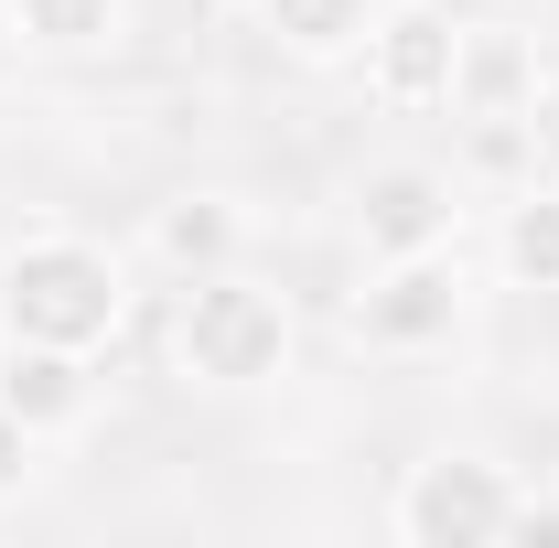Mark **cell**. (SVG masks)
Returning <instances> with one entry per match:
<instances>
[{"label":"cell","mask_w":559,"mask_h":548,"mask_svg":"<svg viewBox=\"0 0 559 548\" xmlns=\"http://www.w3.org/2000/svg\"><path fill=\"white\" fill-rule=\"evenodd\" d=\"M130 323V259L75 237V226H33L0 248V344H66V355H108Z\"/></svg>","instance_id":"cell-1"},{"label":"cell","mask_w":559,"mask_h":548,"mask_svg":"<svg viewBox=\"0 0 559 548\" xmlns=\"http://www.w3.org/2000/svg\"><path fill=\"white\" fill-rule=\"evenodd\" d=\"M290 366V301L248 270H205L173 290V377L215 388V398H248Z\"/></svg>","instance_id":"cell-2"},{"label":"cell","mask_w":559,"mask_h":548,"mask_svg":"<svg viewBox=\"0 0 559 548\" xmlns=\"http://www.w3.org/2000/svg\"><path fill=\"white\" fill-rule=\"evenodd\" d=\"M506 516H516V474L495 452H430L388 495V527L409 548H506Z\"/></svg>","instance_id":"cell-3"},{"label":"cell","mask_w":559,"mask_h":548,"mask_svg":"<svg viewBox=\"0 0 559 548\" xmlns=\"http://www.w3.org/2000/svg\"><path fill=\"white\" fill-rule=\"evenodd\" d=\"M474 312V279L452 248H419V259H366V290H355V344L366 355H441Z\"/></svg>","instance_id":"cell-4"},{"label":"cell","mask_w":559,"mask_h":548,"mask_svg":"<svg viewBox=\"0 0 559 548\" xmlns=\"http://www.w3.org/2000/svg\"><path fill=\"white\" fill-rule=\"evenodd\" d=\"M355 75L388 119H430L452 108V75H463V22L441 0H377L366 44H355Z\"/></svg>","instance_id":"cell-5"},{"label":"cell","mask_w":559,"mask_h":548,"mask_svg":"<svg viewBox=\"0 0 559 548\" xmlns=\"http://www.w3.org/2000/svg\"><path fill=\"white\" fill-rule=\"evenodd\" d=\"M345 215H355V248H366V259L452 248V226H463V172H441V162H366Z\"/></svg>","instance_id":"cell-6"},{"label":"cell","mask_w":559,"mask_h":548,"mask_svg":"<svg viewBox=\"0 0 559 548\" xmlns=\"http://www.w3.org/2000/svg\"><path fill=\"white\" fill-rule=\"evenodd\" d=\"M151 259H162L173 279L248 270V194H226V183H194V194L151 205Z\"/></svg>","instance_id":"cell-7"},{"label":"cell","mask_w":559,"mask_h":548,"mask_svg":"<svg viewBox=\"0 0 559 548\" xmlns=\"http://www.w3.org/2000/svg\"><path fill=\"white\" fill-rule=\"evenodd\" d=\"M538 108V44L516 22H463V75H452V119H506Z\"/></svg>","instance_id":"cell-8"},{"label":"cell","mask_w":559,"mask_h":548,"mask_svg":"<svg viewBox=\"0 0 559 548\" xmlns=\"http://www.w3.org/2000/svg\"><path fill=\"white\" fill-rule=\"evenodd\" d=\"M86 366H97V355H66V344H0V409L33 419V430L55 441V430H75L86 398H97Z\"/></svg>","instance_id":"cell-9"},{"label":"cell","mask_w":559,"mask_h":548,"mask_svg":"<svg viewBox=\"0 0 559 548\" xmlns=\"http://www.w3.org/2000/svg\"><path fill=\"white\" fill-rule=\"evenodd\" d=\"M0 22H11L22 55H55V65H86V55L130 44V0H0Z\"/></svg>","instance_id":"cell-10"},{"label":"cell","mask_w":559,"mask_h":548,"mask_svg":"<svg viewBox=\"0 0 559 548\" xmlns=\"http://www.w3.org/2000/svg\"><path fill=\"white\" fill-rule=\"evenodd\" d=\"M377 0H259V33H270L290 65H355Z\"/></svg>","instance_id":"cell-11"},{"label":"cell","mask_w":559,"mask_h":548,"mask_svg":"<svg viewBox=\"0 0 559 548\" xmlns=\"http://www.w3.org/2000/svg\"><path fill=\"white\" fill-rule=\"evenodd\" d=\"M495 270L516 290H549L559 301V183H516L495 215Z\"/></svg>","instance_id":"cell-12"},{"label":"cell","mask_w":559,"mask_h":548,"mask_svg":"<svg viewBox=\"0 0 559 548\" xmlns=\"http://www.w3.org/2000/svg\"><path fill=\"white\" fill-rule=\"evenodd\" d=\"M463 183H495V194L538 183V119H527V108H506V119H463Z\"/></svg>","instance_id":"cell-13"},{"label":"cell","mask_w":559,"mask_h":548,"mask_svg":"<svg viewBox=\"0 0 559 548\" xmlns=\"http://www.w3.org/2000/svg\"><path fill=\"white\" fill-rule=\"evenodd\" d=\"M33 463H44V430H33V419H11V409H0V505H11V495L33 484Z\"/></svg>","instance_id":"cell-14"},{"label":"cell","mask_w":559,"mask_h":548,"mask_svg":"<svg viewBox=\"0 0 559 548\" xmlns=\"http://www.w3.org/2000/svg\"><path fill=\"white\" fill-rule=\"evenodd\" d=\"M506 538H516V548H559V495L516 484V516H506Z\"/></svg>","instance_id":"cell-15"}]
</instances>
